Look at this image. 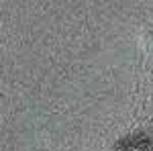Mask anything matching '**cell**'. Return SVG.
<instances>
[{
    "label": "cell",
    "instance_id": "1",
    "mask_svg": "<svg viewBox=\"0 0 153 151\" xmlns=\"http://www.w3.org/2000/svg\"><path fill=\"white\" fill-rule=\"evenodd\" d=\"M153 147V135L147 131H133L114 143V151H149Z\"/></svg>",
    "mask_w": 153,
    "mask_h": 151
}]
</instances>
